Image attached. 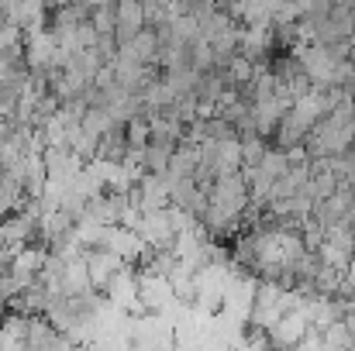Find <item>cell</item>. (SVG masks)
Listing matches in <instances>:
<instances>
[{
	"label": "cell",
	"instance_id": "1",
	"mask_svg": "<svg viewBox=\"0 0 355 351\" xmlns=\"http://www.w3.org/2000/svg\"><path fill=\"white\" fill-rule=\"evenodd\" d=\"M138 31H145V14L138 0H118L114 3V42L128 45Z\"/></svg>",
	"mask_w": 355,
	"mask_h": 351
}]
</instances>
